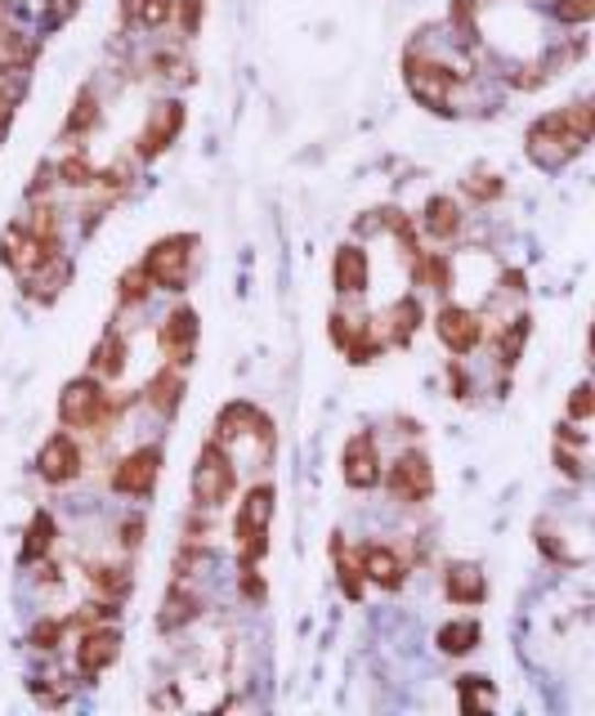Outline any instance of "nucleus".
<instances>
[{
    "mask_svg": "<svg viewBox=\"0 0 595 716\" xmlns=\"http://www.w3.org/2000/svg\"><path fill=\"white\" fill-rule=\"evenodd\" d=\"M58 636H63V623H58V618H45V623L32 627V645H36V649H54Z\"/></svg>",
    "mask_w": 595,
    "mask_h": 716,
    "instance_id": "58836bf2",
    "label": "nucleus"
},
{
    "mask_svg": "<svg viewBox=\"0 0 595 716\" xmlns=\"http://www.w3.org/2000/svg\"><path fill=\"white\" fill-rule=\"evenodd\" d=\"M179 125H184V108H179V103H162V108L153 112L148 130L140 135V153H144V157H157L162 148H170V140L179 135Z\"/></svg>",
    "mask_w": 595,
    "mask_h": 716,
    "instance_id": "a211bd4d",
    "label": "nucleus"
},
{
    "mask_svg": "<svg viewBox=\"0 0 595 716\" xmlns=\"http://www.w3.org/2000/svg\"><path fill=\"white\" fill-rule=\"evenodd\" d=\"M117 654H121V636L112 627H90L81 636V645H77V668H81L86 681H95L103 668L117 663Z\"/></svg>",
    "mask_w": 595,
    "mask_h": 716,
    "instance_id": "4468645a",
    "label": "nucleus"
},
{
    "mask_svg": "<svg viewBox=\"0 0 595 716\" xmlns=\"http://www.w3.org/2000/svg\"><path fill=\"white\" fill-rule=\"evenodd\" d=\"M175 14V0H121V19L140 27H162Z\"/></svg>",
    "mask_w": 595,
    "mask_h": 716,
    "instance_id": "4be33fe9",
    "label": "nucleus"
},
{
    "mask_svg": "<svg viewBox=\"0 0 595 716\" xmlns=\"http://www.w3.org/2000/svg\"><path fill=\"white\" fill-rule=\"evenodd\" d=\"M341 592H345L350 601H363V573H359V564H350V560H341Z\"/></svg>",
    "mask_w": 595,
    "mask_h": 716,
    "instance_id": "4c0bfd02",
    "label": "nucleus"
},
{
    "mask_svg": "<svg viewBox=\"0 0 595 716\" xmlns=\"http://www.w3.org/2000/svg\"><path fill=\"white\" fill-rule=\"evenodd\" d=\"M207 19V0H179V27L192 36Z\"/></svg>",
    "mask_w": 595,
    "mask_h": 716,
    "instance_id": "c9c22d12",
    "label": "nucleus"
},
{
    "mask_svg": "<svg viewBox=\"0 0 595 716\" xmlns=\"http://www.w3.org/2000/svg\"><path fill=\"white\" fill-rule=\"evenodd\" d=\"M14 103H19V90H14V86H0V140H5V130H10Z\"/></svg>",
    "mask_w": 595,
    "mask_h": 716,
    "instance_id": "ea45409f",
    "label": "nucleus"
},
{
    "mask_svg": "<svg viewBox=\"0 0 595 716\" xmlns=\"http://www.w3.org/2000/svg\"><path fill=\"white\" fill-rule=\"evenodd\" d=\"M341 475L359 493L381 484V452H376V434L372 430H359V434L345 439V448H341Z\"/></svg>",
    "mask_w": 595,
    "mask_h": 716,
    "instance_id": "423d86ee",
    "label": "nucleus"
},
{
    "mask_svg": "<svg viewBox=\"0 0 595 716\" xmlns=\"http://www.w3.org/2000/svg\"><path fill=\"white\" fill-rule=\"evenodd\" d=\"M385 322H394V341H412V332L421 328V305H417V296H404L399 305H394L389 313H385Z\"/></svg>",
    "mask_w": 595,
    "mask_h": 716,
    "instance_id": "a878e982",
    "label": "nucleus"
},
{
    "mask_svg": "<svg viewBox=\"0 0 595 716\" xmlns=\"http://www.w3.org/2000/svg\"><path fill=\"white\" fill-rule=\"evenodd\" d=\"M385 484L399 502H426L434 493V466H430L426 452H404V458L389 466Z\"/></svg>",
    "mask_w": 595,
    "mask_h": 716,
    "instance_id": "0eeeda50",
    "label": "nucleus"
},
{
    "mask_svg": "<svg viewBox=\"0 0 595 716\" xmlns=\"http://www.w3.org/2000/svg\"><path fill=\"white\" fill-rule=\"evenodd\" d=\"M90 121H95V108H90V90H81V99H77V112H73L68 130H86Z\"/></svg>",
    "mask_w": 595,
    "mask_h": 716,
    "instance_id": "79ce46f5",
    "label": "nucleus"
},
{
    "mask_svg": "<svg viewBox=\"0 0 595 716\" xmlns=\"http://www.w3.org/2000/svg\"><path fill=\"white\" fill-rule=\"evenodd\" d=\"M233 484H238V471L229 462L224 443L220 439L207 443L202 452H197V466H192V497H197V506H207V510L224 506L233 497Z\"/></svg>",
    "mask_w": 595,
    "mask_h": 716,
    "instance_id": "7ed1b4c3",
    "label": "nucleus"
},
{
    "mask_svg": "<svg viewBox=\"0 0 595 716\" xmlns=\"http://www.w3.org/2000/svg\"><path fill=\"white\" fill-rule=\"evenodd\" d=\"M466 192H471V198H480V202H493V198H502V179L497 175H471Z\"/></svg>",
    "mask_w": 595,
    "mask_h": 716,
    "instance_id": "f704fd0d",
    "label": "nucleus"
},
{
    "mask_svg": "<svg viewBox=\"0 0 595 716\" xmlns=\"http://www.w3.org/2000/svg\"><path fill=\"white\" fill-rule=\"evenodd\" d=\"M58 179L73 184V188H86V184H95V166L86 157H63L58 162Z\"/></svg>",
    "mask_w": 595,
    "mask_h": 716,
    "instance_id": "72a5a7b5",
    "label": "nucleus"
},
{
    "mask_svg": "<svg viewBox=\"0 0 595 716\" xmlns=\"http://www.w3.org/2000/svg\"><path fill=\"white\" fill-rule=\"evenodd\" d=\"M524 341H528V318H510V328L502 332V363H515L519 359V350H524Z\"/></svg>",
    "mask_w": 595,
    "mask_h": 716,
    "instance_id": "2f4dec72",
    "label": "nucleus"
},
{
    "mask_svg": "<svg viewBox=\"0 0 595 716\" xmlns=\"http://www.w3.org/2000/svg\"><path fill=\"white\" fill-rule=\"evenodd\" d=\"M216 439L224 443V439H233V434H255L264 448H269L274 443V421L269 417H264L260 408H251V404H229L224 412H220V421H216Z\"/></svg>",
    "mask_w": 595,
    "mask_h": 716,
    "instance_id": "dca6fc26",
    "label": "nucleus"
},
{
    "mask_svg": "<svg viewBox=\"0 0 595 716\" xmlns=\"http://www.w3.org/2000/svg\"><path fill=\"white\" fill-rule=\"evenodd\" d=\"M36 471H41L45 484H73L81 475V448H77V439L73 434L45 439L41 458H36Z\"/></svg>",
    "mask_w": 595,
    "mask_h": 716,
    "instance_id": "9d476101",
    "label": "nucleus"
},
{
    "mask_svg": "<svg viewBox=\"0 0 595 716\" xmlns=\"http://www.w3.org/2000/svg\"><path fill=\"white\" fill-rule=\"evenodd\" d=\"M162 354L170 367H188L192 363V350H197V313L192 309H175L166 322H162Z\"/></svg>",
    "mask_w": 595,
    "mask_h": 716,
    "instance_id": "f8f14e48",
    "label": "nucleus"
},
{
    "mask_svg": "<svg viewBox=\"0 0 595 716\" xmlns=\"http://www.w3.org/2000/svg\"><path fill=\"white\" fill-rule=\"evenodd\" d=\"M27 58H32V45L0 23V68H27Z\"/></svg>",
    "mask_w": 595,
    "mask_h": 716,
    "instance_id": "c756f323",
    "label": "nucleus"
},
{
    "mask_svg": "<svg viewBox=\"0 0 595 716\" xmlns=\"http://www.w3.org/2000/svg\"><path fill=\"white\" fill-rule=\"evenodd\" d=\"M493 703V685L484 690V676H461V707L466 712H480Z\"/></svg>",
    "mask_w": 595,
    "mask_h": 716,
    "instance_id": "473e14b6",
    "label": "nucleus"
},
{
    "mask_svg": "<svg viewBox=\"0 0 595 716\" xmlns=\"http://www.w3.org/2000/svg\"><path fill=\"white\" fill-rule=\"evenodd\" d=\"M121 542L125 547H140L144 542V519H125V525H121Z\"/></svg>",
    "mask_w": 595,
    "mask_h": 716,
    "instance_id": "37998d69",
    "label": "nucleus"
},
{
    "mask_svg": "<svg viewBox=\"0 0 595 716\" xmlns=\"http://www.w3.org/2000/svg\"><path fill=\"white\" fill-rule=\"evenodd\" d=\"M586 144L573 135V130L564 125V112H551L542 121H533V130H528V153H533L538 166L547 170H560L569 157H577Z\"/></svg>",
    "mask_w": 595,
    "mask_h": 716,
    "instance_id": "39448f33",
    "label": "nucleus"
},
{
    "mask_svg": "<svg viewBox=\"0 0 595 716\" xmlns=\"http://www.w3.org/2000/svg\"><path fill=\"white\" fill-rule=\"evenodd\" d=\"M555 14H560V19H569V23H586V19L595 14V0H560Z\"/></svg>",
    "mask_w": 595,
    "mask_h": 716,
    "instance_id": "e433bc0d",
    "label": "nucleus"
},
{
    "mask_svg": "<svg viewBox=\"0 0 595 716\" xmlns=\"http://www.w3.org/2000/svg\"><path fill=\"white\" fill-rule=\"evenodd\" d=\"M274 484H255L242 506H238V519H233V538H238V555L246 564H255L264 551H269V519H274Z\"/></svg>",
    "mask_w": 595,
    "mask_h": 716,
    "instance_id": "f257e3e1",
    "label": "nucleus"
},
{
    "mask_svg": "<svg viewBox=\"0 0 595 716\" xmlns=\"http://www.w3.org/2000/svg\"><path fill=\"white\" fill-rule=\"evenodd\" d=\"M0 251H5V265H10L19 278H36V274L45 269V260L54 255V251H45V246L27 233V224H10V229H5V242H0Z\"/></svg>",
    "mask_w": 595,
    "mask_h": 716,
    "instance_id": "9b49d317",
    "label": "nucleus"
},
{
    "mask_svg": "<svg viewBox=\"0 0 595 716\" xmlns=\"http://www.w3.org/2000/svg\"><path fill=\"white\" fill-rule=\"evenodd\" d=\"M475 645H480V623H448L439 631V649H443V654H452V659L471 654Z\"/></svg>",
    "mask_w": 595,
    "mask_h": 716,
    "instance_id": "393cba45",
    "label": "nucleus"
},
{
    "mask_svg": "<svg viewBox=\"0 0 595 716\" xmlns=\"http://www.w3.org/2000/svg\"><path fill=\"white\" fill-rule=\"evenodd\" d=\"M157 471H162V452L157 448H135L130 458H121V466L112 471V488L121 497H148L157 488Z\"/></svg>",
    "mask_w": 595,
    "mask_h": 716,
    "instance_id": "1a4fd4ad",
    "label": "nucleus"
},
{
    "mask_svg": "<svg viewBox=\"0 0 595 716\" xmlns=\"http://www.w3.org/2000/svg\"><path fill=\"white\" fill-rule=\"evenodd\" d=\"M452 68L443 63H430V58H408V90L430 108V112H448L452 103Z\"/></svg>",
    "mask_w": 595,
    "mask_h": 716,
    "instance_id": "6e6552de",
    "label": "nucleus"
},
{
    "mask_svg": "<svg viewBox=\"0 0 595 716\" xmlns=\"http://www.w3.org/2000/svg\"><path fill=\"white\" fill-rule=\"evenodd\" d=\"M359 573H363L367 582H376L381 592H399L404 582H408V569H404V560L394 555L389 547H376V542L359 551Z\"/></svg>",
    "mask_w": 595,
    "mask_h": 716,
    "instance_id": "2eb2a0df",
    "label": "nucleus"
},
{
    "mask_svg": "<svg viewBox=\"0 0 595 716\" xmlns=\"http://www.w3.org/2000/svg\"><path fill=\"white\" fill-rule=\"evenodd\" d=\"M332 278H337L341 296H363L367 291V255H363V246H341L337 251Z\"/></svg>",
    "mask_w": 595,
    "mask_h": 716,
    "instance_id": "6ab92c4d",
    "label": "nucleus"
},
{
    "mask_svg": "<svg viewBox=\"0 0 595 716\" xmlns=\"http://www.w3.org/2000/svg\"><path fill=\"white\" fill-rule=\"evenodd\" d=\"M591 408H595V404H591V385H577V389H573V399H569L573 421H586V417H591Z\"/></svg>",
    "mask_w": 595,
    "mask_h": 716,
    "instance_id": "a19ab883",
    "label": "nucleus"
},
{
    "mask_svg": "<svg viewBox=\"0 0 595 716\" xmlns=\"http://www.w3.org/2000/svg\"><path fill=\"white\" fill-rule=\"evenodd\" d=\"M90 587L103 596V605H121V601L130 596V573L117 569V564H99V569L90 573Z\"/></svg>",
    "mask_w": 595,
    "mask_h": 716,
    "instance_id": "b1692460",
    "label": "nucleus"
},
{
    "mask_svg": "<svg viewBox=\"0 0 595 716\" xmlns=\"http://www.w3.org/2000/svg\"><path fill=\"white\" fill-rule=\"evenodd\" d=\"M197 614V596L184 587V577H179V587L166 596V605H162V627H184L188 618Z\"/></svg>",
    "mask_w": 595,
    "mask_h": 716,
    "instance_id": "bb28decb",
    "label": "nucleus"
},
{
    "mask_svg": "<svg viewBox=\"0 0 595 716\" xmlns=\"http://www.w3.org/2000/svg\"><path fill=\"white\" fill-rule=\"evenodd\" d=\"M443 592H448V601H456V605H480V601L488 596L484 569H480V564H471V560H461V564H448Z\"/></svg>",
    "mask_w": 595,
    "mask_h": 716,
    "instance_id": "f3484780",
    "label": "nucleus"
},
{
    "mask_svg": "<svg viewBox=\"0 0 595 716\" xmlns=\"http://www.w3.org/2000/svg\"><path fill=\"white\" fill-rule=\"evenodd\" d=\"M49 542H54V519H49L45 510H36V515H32V529H27L23 560H27V564H32V560H41V555L49 551Z\"/></svg>",
    "mask_w": 595,
    "mask_h": 716,
    "instance_id": "c85d7f7f",
    "label": "nucleus"
},
{
    "mask_svg": "<svg viewBox=\"0 0 595 716\" xmlns=\"http://www.w3.org/2000/svg\"><path fill=\"white\" fill-rule=\"evenodd\" d=\"M27 233H32L45 251H58V233H63V229H58V211H54V207H36V211L27 216Z\"/></svg>",
    "mask_w": 595,
    "mask_h": 716,
    "instance_id": "cd10ccee",
    "label": "nucleus"
},
{
    "mask_svg": "<svg viewBox=\"0 0 595 716\" xmlns=\"http://www.w3.org/2000/svg\"><path fill=\"white\" fill-rule=\"evenodd\" d=\"M112 417H117V404L103 395L99 376H77V381H68V389L58 395V421L73 426V430L90 426V430L108 434V421H112Z\"/></svg>",
    "mask_w": 595,
    "mask_h": 716,
    "instance_id": "f03ea898",
    "label": "nucleus"
},
{
    "mask_svg": "<svg viewBox=\"0 0 595 716\" xmlns=\"http://www.w3.org/2000/svg\"><path fill=\"white\" fill-rule=\"evenodd\" d=\"M426 233L439 238V242H452L461 233V211L452 198H430L426 202Z\"/></svg>",
    "mask_w": 595,
    "mask_h": 716,
    "instance_id": "aec40b11",
    "label": "nucleus"
},
{
    "mask_svg": "<svg viewBox=\"0 0 595 716\" xmlns=\"http://www.w3.org/2000/svg\"><path fill=\"white\" fill-rule=\"evenodd\" d=\"M434 328H439V341H443L452 354H471V350L480 345V337H484L480 318H475L471 309H461V305H443Z\"/></svg>",
    "mask_w": 595,
    "mask_h": 716,
    "instance_id": "ddd939ff",
    "label": "nucleus"
},
{
    "mask_svg": "<svg viewBox=\"0 0 595 716\" xmlns=\"http://www.w3.org/2000/svg\"><path fill=\"white\" fill-rule=\"evenodd\" d=\"M121 367H125V341H121V332H108L90 354V376L112 381V376H121Z\"/></svg>",
    "mask_w": 595,
    "mask_h": 716,
    "instance_id": "412c9836",
    "label": "nucleus"
},
{
    "mask_svg": "<svg viewBox=\"0 0 595 716\" xmlns=\"http://www.w3.org/2000/svg\"><path fill=\"white\" fill-rule=\"evenodd\" d=\"M148 291H153V278L144 274V265L125 269V274H121V283H117V296H121V305H144V300H148Z\"/></svg>",
    "mask_w": 595,
    "mask_h": 716,
    "instance_id": "7c9ffc66",
    "label": "nucleus"
},
{
    "mask_svg": "<svg viewBox=\"0 0 595 716\" xmlns=\"http://www.w3.org/2000/svg\"><path fill=\"white\" fill-rule=\"evenodd\" d=\"M192 246H197V238H188V233L153 242V251H148V260H144V274L153 278V287H166V291H184V287H188Z\"/></svg>",
    "mask_w": 595,
    "mask_h": 716,
    "instance_id": "20e7f679",
    "label": "nucleus"
},
{
    "mask_svg": "<svg viewBox=\"0 0 595 716\" xmlns=\"http://www.w3.org/2000/svg\"><path fill=\"white\" fill-rule=\"evenodd\" d=\"M179 395H184L179 367H162V372L153 376V385H148V404H153L157 412H175V408H179Z\"/></svg>",
    "mask_w": 595,
    "mask_h": 716,
    "instance_id": "5701e85b",
    "label": "nucleus"
}]
</instances>
